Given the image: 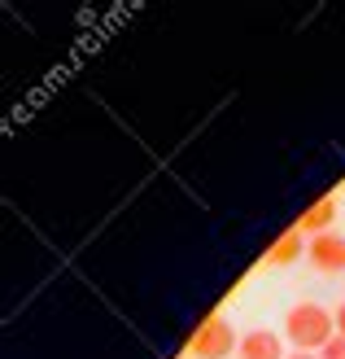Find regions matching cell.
Listing matches in <instances>:
<instances>
[{"mask_svg":"<svg viewBox=\"0 0 345 359\" xmlns=\"http://www.w3.org/2000/svg\"><path fill=\"white\" fill-rule=\"evenodd\" d=\"M241 359H288L284 355V342L271 329H253V333H245L241 337V351H236Z\"/></svg>","mask_w":345,"mask_h":359,"instance_id":"obj_4","label":"cell"},{"mask_svg":"<svg viewBox=\"0 0 345 359\" xmlns=\"http://www.w3.org/2000/svg\"><path fill=\"white\" fill-rule=\"evenodd\" d=\"M319 359H345V337L337 333V337H332V342H328V346H323V351H319Z\"/></svg>","mask_w":345,"mask_h":359,"instance_id":"obj_7","label":"cell"},{"mask_svg":"<svg viewBox=\"0 0 345 359\" xmlns=\"http://www.w3.org/2000/svg\"><path fill=\"white\" fill-rule=\"evenodd\" d=\"M288 359H319V355H306V351H293V355H288Z\"/></svg>","mask_w":345,"mask_h":359,"instance_id":"obj_9","label":"cell"},{"mask_svg":"<svg viewBox=\"0 0 345 359\" xmlns=\"http://www.w3.org/2000/svg\"><path fill=\"white\" fill-rule=\"evenodd\" d=\"M306 259H311L315 272H345V237L332 228V232H319L306 245Z\"/></svg>","mask_w":345,"mask_h":359,"instance_id":"obj_3","label":"cell"},{"mask_svg":"<svg viewBox=\"0 0 345 359\" xmlns=\"http://www.w3.org/2000/svg\"><path fill=\"white\" fill-rule=\"evenodd\" d=\"M232 351H241V337L227 316H210L192 337V359H227Z\"/></svg>","mask_w":345,"mask_h":359,"instance_id":"obj_2","label":"cell"},{"mask_svg":"<svg viewBox=\"0 0 345 359\" xmlns=\"http://www.w3.org/2000/svg\"><path fill=\"white\" fill-rule=\"evenodd\" d=\"M297 250H302V237H284L267 259H271V263H288V259H297Z\"/></svg>","mask_w":345,"mask_h":359,"instance_id":"obj_6","label":"cell"},{"mask_svg":"<svg viewBox=\"0 0 345 359\" xmlns=\"http://www.w3.org/2000/svg\"><path fill=\"white\" fill-rule=\"evenodd\" d=\"M332 219H337V202H332V197H323L311 215H302V232H311V237H319V232H332V228H328Z\"/></svg>","mask_w":345,"mask_h":359,"instance_id":"obj_5","label":"cell"},{"mask_svg":"<svg viewBox=\"0 0 345 359\" xmlns=\"http://www.w3.org/2000/svg\"><path fill=\"white\" fill-rule=\"evenodd\" d=\"M332 329H337V320L323 311L319 302H297V307H288V316H284V337L297 351H306V355H315V351L328 346L337 337Z\"/></svg>","mask_w":345,"mask_h":359,"instance_id":"obj_1","label":"cell"},{"mask_svg":"<svg viewBox=\"0 0 345 359\" xmlns=\"http://www.w3.org/2000/svg\"><path fill=\"white\" fill-rule=\"evenodd\" d=\"M337 333L345 337V302H341V307H337Z\"/></svg>","mask_w":345,"mask_h":359,"instance_id":"obj_8","label":"cell"}]
</instances>
